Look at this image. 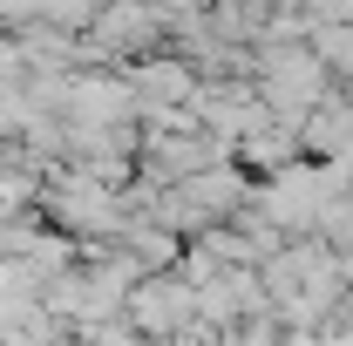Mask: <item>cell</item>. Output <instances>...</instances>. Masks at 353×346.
Returning a JSON list of instances; mask_svg holds the SVG:
<instances>
[{"label": "cell", "instance_id": "6da1fadb", "mask_svg": "<svg viewBox=\"0 0 353 346\" xmlns=\"http://www.w3.org/2000/svg\"><path fill=\"white\" fill-rule=\"evenodd\" d=\"M136 319H143L150 333H176V326L190 319V292H176V285H143V292H136Z\"/></svg>", "mask_w": 353, "mask_h": 346}, {"label": "cell", "instance_id": "7a4b0ae2", "mask_svg": "<svg viewBox=\"0 0 353 346\" xmlns=\"http://www.w3.org/2000/svg\"><path fill=\"white\" fill-rule=\"evenodd\" d=\"M61 224H75V231H109L116 224V204H109V190H88V183H75V190H61Z\"/></svg>", "mask_w": 353, "mask_h": 346}, {"label": "cell", "instance_id": "3957f363", "mask_svg": "<svg viewBox=\"0 0 353 346\" xmlns=\"http://www.w3.org/2000/svg\"><path fill=\"white\" fill-rule=\"evenodd\" d=\"M7 346H34V340H7Z\"/></svg>", "mask_w": 353, "mask_h": 346}]
</instances>
